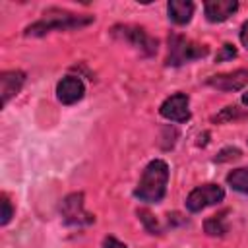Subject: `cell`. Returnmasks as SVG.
<instances>
[{"label": "cell", "mask_w": 248, "mask_h": 248, "mask_svg": "<svg viewBox=\"0 0 248 248\" xmlns=\"http://www.w3.org/2000/svg\"><path fill=\"white\" fill-rule=\"evenodd\" d=\"M223 198H225V190L219 184H203V186L194 188L188 194L186 207H188V211L198 213V211H202L209 205H215V203L223 202Z\"/></svg>", "instance_id": "6"}, {"label": "cell", "mask_w": 248, "mask_h": 248, "mask_svg": "<svg viewBox=\"0 0 248 248\" xmlns=\"http://www.w3.org/2000/svg\"><path fill=\"white\" fill-rule=\"evenodd\" d=\"M207 52H209V48L205 45L194 43L192 39H186L184 35L170 33L169 35V54H167L165 64L167 66H182L192 60L207 56Z\"/></svg>", "instance_id": "3"}, {"label": "cell", "mask_w": 248, "mask_h": 248, "mask_svg": "<svg viewBox=\"0 0 248 248\" xmlns=\"http://www.w3.org/2000/svg\"><path fill=\"white\" fill-rule=\"evenodd\" d=\"M236 10H238L236 0H209L203 4L205 17L211 23H221V21L229 19Z\"/></svg>", "instance_id": "10"}, {"label": "cell", "mask_w": 248, "mask_h": 248, "mask_svg": "<svg viewBox=\"0 0 248 248\" xmlns=\"http://www.w3.org/2000/svg\"><path fill=\"white\" fill-rule=\"evenodd\" d=\"M60 213L66 225L70 227H85L95 223V215L87 213L83 207V194L81 192H74L70 196H66L60 203Z\"/></svg>", "instance_id": "5"}, {"label": "cell", "mask_w": 248, "mask_h": 248, "mask_svg": "<svg viewBox=\"0 0 248 248\" xmlns=\"http://www.w3.org/2000/svg\"><path fill=\"white\" fill-rule=\"evenodd\" d=\"M205 232L211 234V236H223L227 232V225H225V213H219V215H211L207 221H205Z\"/></svg>", "instance_id": "14"}, {"label": "cell", "mask_w": 248, "mask_h": 248, "mask_svg": "<svg viewBox=\"0 0 248 248\" xmlns=\"http://www.w3.org/2000/svg\"><path fill=\"white\" fill-rule=\"evenodd\" d=\"M103 248H128L126 244H122L120 240H116L114 236H107L103 240Z\"/></svg>", "instance_id": "20"}, {"label": "cell", "mask_w": 248, "mask_h": 248, "mask_svg": "<svg viewBox=\"0 0 248 248\" xmlns=\"http://www.w3.org/2000/svg\"><path fill=\"white\" fill-rule=\"evenodd\" d=\"M0 203H2V219H0V223L2 225H8L10 223V219H12V215H14V207H12V202H10V198L6 196V194H2L0 196Z\"/></svg>", "instance_id": "17"}, {"label": "cell", "mask_w": 248, "mask_h": 248, "mask_svg": "<svg viewBox=\"0 0 248 248\" xmlns=\"http://www.w3.org/2000/svg\"><path fill=\"white\" fill-rule=\"evenodd\" d=\"M138 215H140V219L145 223V227H147V231L151 232V234H157L159 232V227H157V219L149 213V211H145V209H140L138 211Z\"/></svg>", "instance_id": "18"}, {"label": "cell", "mask_w": 248, "mask_h": 248, "mask_svg": "<svg viewBox=\"0 0 248 248\" xmlns=\"http://www.w3.org/2000/svg\"><path fill=\"white\" fill-rule=\"evenodd\" d=\"M242 153L238 147H225L221 149L217 155H215V163H225V161H232V159H238Z\"/></svg>", "instance_id": "16"}, {"label": "cell", "mask_w": 248, "mask_h": 248, "mask_svg": "<svg viewBox=\"0 0 248 248\" xmlns=\"http://www.w3.org/2000/svg\"><path fill=\"white\" fill-rule=\"evenodd\" d=\"M242 103H244V105H248V91L242 95Z\"/></svg>", "instance_id": "22"}, {"label": "cell", "mask_w": 248, "mask_h": 248, "mask_svg": "<svg viewBox=\"0 0 248 248\" xmlns=\"http://www.w3.org/2000/svg\"><path fill=\"white\" fill-rule=\"evenodd\" d=\"M25 83V74L21 70H10L0 76V93H2V105H8L12 97H16Z\"/></svg>", "instance_id": "11"}, {"label": "cell", "mask_w": 248, "mask_h": 248, "mask_svg": "<svg viewBox=\"0 0 248 248\" xmlns=\"http://www.w3.org/2000/svg\"><path fill=\"white\" fill-rule=\"evenodd\" d=\"M242 116H244V112H240V108L232 105V107H225L217 116H213V120L215 122H227V120H236Z\"/></svg>", "instance_id": "15"}, {"label": "cell", "mask_w": 248, "mask_h": 248, "mask_svg": "<svg viewBox=\"0 0 248 248\" xmlns=\"http://www.w3.org/2000/svg\"><path fill=\"white\" fill-rule=\"evenodd\" d=\"M238 52H236V48L231 45V43H225L223 46H221V50L217 52V56H215V62H225V60H232L234 56H236Z\"/></svg>", "instance_id": "19"}, {"label": "cell", "mask_w": 248, "mask_h": 248, "mask_svg": "<svg viewBox=\"0 0 248 248\" xmlns=\"http://www.w3.org/2000/svg\"><path fill=\"white\" fill-rule=\"evenodd\" d=\"M240 41L244 46H248V21H244V25L240 29Z\"/></svg>", "instance_id": "21"}, {"label": "cell", "mask_w": 248, "mask_h": 248, "mask_svg": "<svg viewBox=\"0 0 248 248\" xmlns=\"http://www.w3.org/2000/svg\"><path fill=\"white\" fill-rule=\"evenodd\" d=\"M85 93V85L79 78L66 76L56 83V97L62 105H74L78 103Z\"/></svg>", "instance_id": "9"}, {"label": "cell", "mask_w": 248, "mask_h": 248, "mask_svg": "<svg viewBox=\"0 0 248 248\" xmlns=\"http://www.w3.org/2000/svg\"><path fill=\"white\" fill-rule=\"evenodd\" d=\"M93 16H81V14H74V12H66L60 8H48L45 10L43 17L31 25L25 27V35L27 37H41L46 35L50 31H66V29H76V27H85L89 23H93Z\"/></svg>", "instance_id": "1"}, {"label": "cell", "mask_w": 248, "mask_h": 248, "mask_svg": "<svg viewBox=\"0 0 248 248\" xmlns=\"http://www.w3.org/2000/svg\"><path fill=\"white\" fill-rule=\"evenodd\" d=\"M167 12L172 23L186 25L194 16V4L190 0H170L167 4Z\"/></svg>", "instance_id": "12"}, {"label": "cell", "mask_w": 248, "mask_h": 248, "mask_svg": "<svg viewBox=\"0 0 248 248\" xmlns=\"http://www.w3.org/2000/svg\"><path fill=\"white\" fill-rule=\"evenodd\" d=\"M190 99L186 93H174L170 97H167L163 101V105L159 107V112L163 118L172 120V122H186L190 120Z\"/></svg>", "instance_id": "7"}, {"label": "cell", "mask_w": 248, "mask_h": 248, "mask_svg": "<svg viewBox=\"0 0 248 248\" xmlns=\"http://www.w3.org/2000/svg\"><path fill=\"white\" fill-rule=\"evenodd\" d=\"M169 165L163 159H153L141 172V178L134 190V196L145 203H159L167 194Z\"/></svg>", "instance_id": "2"}, {"label": "cell", "mask_w": 248, "mask_h": 248, "mask_svg": "<svg viewBox=\"0 0 248 248\" xmlns=\"http://www.w3.org/2000/svg\"><path fill=\"white\" fill-rule=\"evenodd\" d=\"M207 85L219 91H240L248 85V70H234L229 74H217L207 78Z\"/></svg>", "instance_id": "8"}, {"label": "cell", "mask_w": 248, "mask_h": 248, "mask_svg": "<svg viewBox=\"0 0 248 248\" xmlns=\"http://www.w3.org/2000/svg\"><path fill=\"white\" fill-rule=\"evenodd\" d=\"M227 182L232 190H236L240 194H248V167L231 170L227 174Z\"/></svg>", "instance_id": "13"}, {"label": "cell", "mask_w": 248, "mask_h": 248, "mask_svg": "<svg viewBox=\"0 0 248 248\" xmlns=\"http://www.w3.org/2000/svg\"><path fill=\"white\" fill-rule=\"evenodd\" d=\"M112 35L124 43H128L130 46H134L136 50H140L145 56H151L157 52V39H153L143 27L138 25H114L112 27Z\"/></svg>", "instance_id": "4"}]
</instances>
